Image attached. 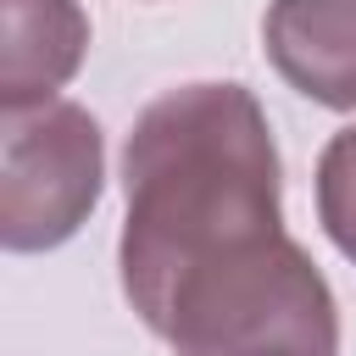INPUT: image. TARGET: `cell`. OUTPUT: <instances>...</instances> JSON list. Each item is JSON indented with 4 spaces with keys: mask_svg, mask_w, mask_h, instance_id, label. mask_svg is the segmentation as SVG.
Instances as JSON below:
<instances>
[{
    "mask_svg": "<svg viewBox=\"0 0 356 356\" xmlns=\"http://www.w3.org/2000/svg\"><path fill=\"white\" fill-rule=\"evenodd\" d=\"M106 145L78 100L6 111L0 139V239L6 250H50L83 228L100 200Z\"/></svg>",
    "mask_w": 356,
    "mask_h": 356,
    "instance_id": "cell-3",
    "label": "cell"
},
{
    "mask_svg": "<svg viewBox=\"0 0 356 356\" xmlns=\"http://www.w3.org/2000/svg\"><path fill=\"white\" fill-rule=\"evenodd\" d=\"M0 106H44L83 67L89 17L78 0H0Z\"/></svg>",
    "mask_w": 356,
    "mask_h": 356,
    "instance_id": "cell-5",
    "label": "cell"
},
{
    "mask_svg": "<svg viewBox=\"0 0 356 356\" xmlns=\"http://www.w3.org/2000/svg\"><path fill=\"white\" fill-rule=\"evenodd\" d=\"M317 222L356 261V128H339L317 156Z\"/></svg>",
    "mask_w": 356,
    "mask_h": 356,
    "instance_id": "cell-6",
    "label": "cell"
},
{
    "mask_svg": "<svg viewBox=\"0 0 356 356\" xmlns=\"http://www.w3.org/2000/svg\"><path fill=\"white\" fill-rule=\"evenodd\" d=\"M150 334L172 356H339V306L317 261L278 228L189 267Z\"/></svg>",
    "mask_w": 356,
    "mask_h": 356,
    "instance_id": "cell-2",
    "label": "cell"
},
{
    "mask_svg": "<svg viewBox=\"0 0 356 356\" xmlns=\"http://www.w3.org/2000/svg\"><path fill=\"white\" fill-rule=\"evenodd\" d=\"M261 44L295 95L356 111V0H273Z\"/></svg>",
    "mask_w": 356,
    "mask_h": 356,
    "instance_id": "cell-4",
    "label": "cell"
},
{
    "mask_svg": "<svg viewBox=\"0 0 356 356\" xmlns=\"http://www.w3.org/2000/svg\"><path fill=\"white\" fill-rule=\"evenodd\" d=\"M122 295L150 328L189 267L284 228L267 111L245 83L156 95L122 145Z\"/></svg>",
    "mask_w": 356,
    "mask_h": 356,
    "instance_id": "cell-1",
    "label": "cell"
}]
</instances>
